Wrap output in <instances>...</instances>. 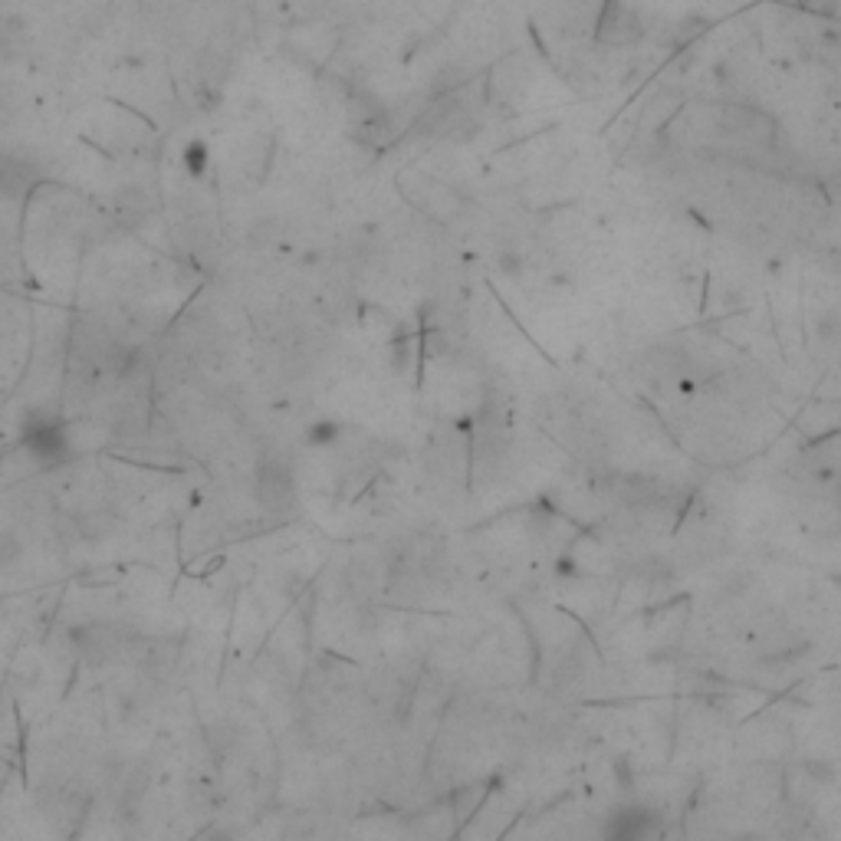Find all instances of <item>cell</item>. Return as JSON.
Listing matches in <instances>:
<instances>
[{
    "mask_svg": "<svg viewBox=\"0 0 841 841\" xmlns=\"http://www.w3.org/2000/svg\"><path fill=\"white\" fill-rule=\"evenodd\" d=\"M20 444L30 454L33 464L43 470L63 467L73 457V444H69L63 414L46 405H33L20 414Z\"/></svg>",
    "mask_w": 841,
    "mask_h": 841,
    "instance_id": "obj_1",
    "label": "cell"
},
{
    "mask_svg": "<svg viewBox=\"0 0 841 841\" xmlns=\"http://www.w3.org/2000/svg\"><path fill=\"white\" fill-rule=\"evenodd\" d=\"M253 497L273 516H286L296 510L299 503V487H296V474L290 467V460L283 457H260L257 470H253Z\"/></svg>",
    "mask_w": 841,
    "mask_h": 841,
    "instance_id": "obj_2",
    "label": "cell"
},
{
    "mask_svg": "<svg viewBox=\"0 0 841 841\" xmlns=\"http://www.w3.org/2000/svg\"><path fill=\"white\" fill-rule=\"evenodd\" d=\"M37 181V168L30 158H23L20 152H7L0 148V198H20L27 194Z\"/></svg>",
    "mask_w": 841,
    "mask_h": 841,
    "instance_id": "obj_3",
    "label": "cell"
},
{
    "mask_svg": "<svg viewBox=\"0 0 841 841\" xmlns=\"http://www.w3.org/2000/svg\"><path fill=\"white\" fill-rule=\"evenodd\" d=\"M382 579H385V572H382V562L378 559L355 556L349 566H345V585H349L359 598L375 595L378 589H382Z\"/></svg>",
    "mask_w": 841,
    "mask_h": 841,
    "instance_id": "obj_4",
    "label": "cell"
},
{
    "mask_svg": "<svg viewBox=\"0 0 841 841\" xmlns=\"http://www.w3.org/2000/svg\"><path fill=\"white\" fill-rule=\"evenodd\" d=\"M204 733H207V743H211V750H214L217 756H227L230 750H234V743H237V730L230 727L227 720L211 723V727H207Z\"/></svg>",
    "mask_w": 841,
    "mask_h": 841,
    "instance_id": "obj_5",
    "label": "cell"
},
{
    "mask_svg": "<svg viewBox=\"0 0 841 841\" xmlns=\"http://www.w3.org/2000/svg\"><path fill=\"white\" fill-rule=\"evenodd\" d=\"M336 437H339V421L322 418V421H313L306 428V444L309 447H332L336 444Z\"/></svg>",
    "mask_w": 841,
    "mask_h": 841,
    "instance_id": "obj_6",
    "label": "cell"
},
{
    "mask_svg": "<svg viewBox=\"0 0 841 841\" xmlns=\"http://www.w3.org/2000/svg\"><path fill=\"white\" fill-rule=\"evenodd\" d=\"M247 240L253 247H270L280 240V224L273 221V217H263V221H253L247 227Z\"/></svg>",
    "mask_w": 841,
    "mask_h": 841,
    "instance_id": "obj_7",
    "label": "cell"
},
{
    "mask_svg": "<svg viewBox=\"0 0 841 841\" xmlns=\"http://www.w3.org/2000/svg\"><path fill=\"white\" fill-rule=\"evenodd\" d=\"M20 556V536L14 529H0V569L10 566Z\"/></svg>",
    "mask_w": 841,
    "mask_h": 841,
    "instance_id": "obj_8",
    "label": "cell"
},
{
    "mask_svg": "<svg viewBox=\"0 0 841 841\" xmlns=\"http://www.w3.org/2000/svg\"><path fill=\"white\" fill-rule=\"evenodd\" d=\"M184 165H188V171H191L194 178H201L204 168H207V145L204 142H191L188 152H184Z\"/></svg>",
    "mask_w": 841,
    "mask_h": 841,
    "instance_id": "obj_9",
    "label": "cell"
}]
</instances>
